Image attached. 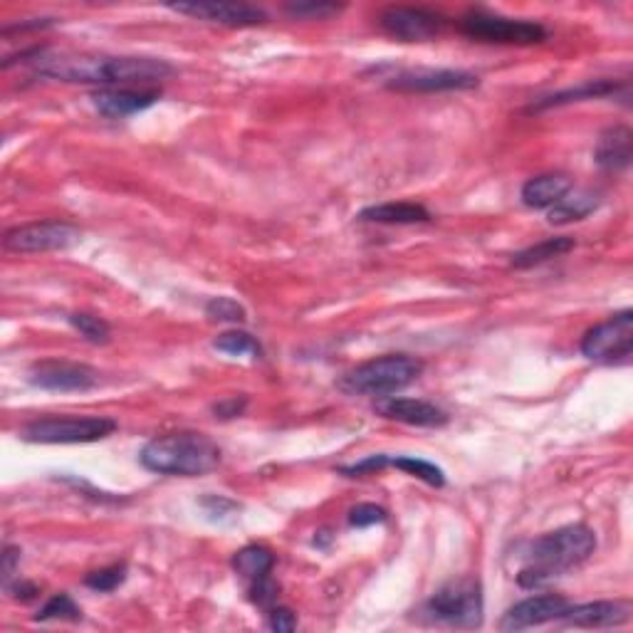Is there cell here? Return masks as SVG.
Segmentation results:
<instances>
[{"instance_id": "cell-1", "label": "cell", "mask_w": 633, "mask_h": 633, "mask_svg": "<svg viewBox=\"0 0 633 633\" xmlns=\"http://www.w3.org/2000/svg\"><path fill=\"white\" fill-rule=\"evenodd\" d=\"M37 72L63 82L100 84L104 90L167 80L173 67L159 57H106V55H37Z\"/></svg>"}, {"instance_id": "cell-2", "label": "cell", "mask_w": 633, "mask_h": 633, "mask_svg": "<svg viewBox=\"0 0 633 633\" xmlns=\"http://www.w3.org/2000/svg\"><path fill=\"white\" fill-rule=\"evenodd\" d=\"M597 550V534L587 524H567L542 534L524 552V564L518 574L520 587L534 589L562 577L587 562Z\"/></svg>"}, {"instance_id": "cell-3", "label": "cell", "mask_w": 633, "mask_h": 633, "mask_svg": "<svg viewBox=\"0 0 633 633\" xmlns=\"http://www.w3.org/2000/svg\"><path fill=\"white\" fill-rule=\"evenodd\" d=\"M139 461L151 473L199 478V475L216 471L221 463V448L203 433H167L151 438L142 448Z\"/></svg>"}, {"instance_id": "cell-4", "label": "cell", "mask_w": 633, "mask_h": 633, "mask_svg": "<svg viewBox=\"0 0 633 633\" xmlns=\"http://www.w3.org/2000/svg\"><path fill=\"white\" fill-rule=\"evenodd\" d=\"M423 374V362L408 354H386L359 364L342 376V392L352 396H378L386 398L402 388L411 386Z\"/></svg>"}, {"instance_id": "cell-5", "label": "cell", "mask_w": 633, "mask_h": 633, "mask_svg": "<svg viewBox=\"0 0 633 633\" xmlns=\"http://www.w3.org/2000/svg\"><path fill=\"white\" fill-rule=\"evenodd\" d=\"M426 617L451 629H478L483 623V587L475 579H453L426 601Z\"/></svg>"}, {"instance_id": "cell-6", "label": "cell", "mask_w": 633, "mask_h": 633, "mask_svg": "<svg viewBox=\"0 0 633 633\" xmlns=\"http://www.w3.org/2000/svg\"><path fill=\"white\" fill-rule=\"evenodd\" d=\"M116 431V423L106 416H50L37 418L23 428V441L43 445L97 443Z\"/></svg>"}, {"instance_id": "cell-7", "label": "cell", "mask_w": 633, "mask_h": 633, "mask_svg": "<svg viewBox=\"0 0 633 633\" xmlns=\"http://www.w3.org/2000/svg\"><path fill=\"white\" fill-rule=\"evenodd\" d=\"M461 31L481 43L500 45H538L550 37L540 23L520 21V18H505L493 13H467L461 21Z\"/></svg>"}, {"instance_id": "cell-8", "label": "cell", "mask_w": 633, "mask_h": 633, "mask_svg": "<svg viewBox=\"0 0 633 633\" xmlns=\"http://www.w3.org/2000/svg\"><path fill=\"white\" fill-rule=\"evenodd\" d=\"M633 352V312L623 309L607 323L589 329L581 339V354L591 362H626Z\"/></svg>"}, {"instance_id": "cell-9", "label": "cell", "mask_w": 633, "mask_h": 633, "mask_svg": "<svg viewBox=\"0 0 633 633\" xmlns=\"http://www.w3.org/2000/svg\"><path fill=\"white\" fill-rule=\"evenodd\" d=\"M82 240V233L72 223L65 221H43L27 223L5 233L3 246L11 252H50L67 250Z\"/></svg>"}, {"instance_id": "cell-10", "label": "cell", "mask_w": 633, "mask_h": 633, "mask_svg": "<svg viewBox=\"0 0 633 633\" xmlns=\"http://www.w3.org/2000/svg\"><path fill=\"white\" fill-rule=\"evenodd\" d=\"M378 25L386 35L404 43H426L443 35L448 27V18L441 13L426 11V8H406L392 5L378 15Z\"/></svg>"}, {"instance_id": "cell-11", "label": "cell", "mask_w": 633, "mask_h": 633, "mask_svg": "<svg viewBox=\"0 0 633 633\" xmlns=\"http://www.w3.org/2000/svg\"><path fill=\"white\" fill-rule=\"evenodd\" d=\"M386 87L396 92H461L478 87V75L465 70H436V67H416V70H396L386 77Z\"/></svg>"}, {"instance_id": "cell-12", "label": "cell", "mask_w": 633, "mask_h": 633, "mask_svg": "<svg viewBox=\"0 0 633 633\" xmlns=\"http://www.w3.org/2000/svg\"><path fill=\"white\" fill-rule=\"evenodd\" d=\"M171 11L181 15H191L196 21L228 25V27H248L265 23V13L256 5L246 3H216V0H193V3H171Z\"/></svg>"}, {"instance_id": "cell-13", "label": "cell", "mask_w": 633, "mask_h": 633, "mask_svg": "<svg viewBox=\"0 0 633 633\" xmlns=\"http://www.w3.org/2000/svg\"><path fill=\"white\" fill-rule=\"evenodd\" d=\"M31 384L45 392H90L97 384V372L87 364L75 362H41L31 369Z\"/></svg>"}, {"instance_id": "cell-14", "label": "cell", "mask_w": 633, "mask_h": 633, "mask_svg": "<svg viewBox=\"0 0 633 633\" xmlns=\"http://www.w3.org/2000/svg\"><path fill=\"white\" fill-rule=\"evenodd\" d=\"M384 467H398V471H404L406 475H414V478L423 481L426 485H431V488H443L445 485V473L441 471V467L428 461H421V457H416V455H386V453L369 455L362 463L342 467V473L349 475V478H359V475L378 473V471H384Z\"/></svg>"}, {"instance_id": "cell-15", "label": "cell", "mask_w": 633, "mask_h": 633, "mask_svg": "<svg viewBox=\"0 0 633 633\" xmlns=\"http://www.w3.org/2000/svg\"><path fill=\"white\" fill-rule=\"evenodd\" d=\"M569 601L559 597V594H542V597H530L520 603H515L500 621L502 631H522L532 626H542V623L559 621L562 613L567 611Z\"/></svg>"}, {"instance_id": "cell-16", "label": "cell", "mask_w": 633, "mask_h": 633, "mask_svg": "<svg viewBox=\"0 0 633 633\" xmlns=\"http://www.w3.org/2000/svg\"><path fill=\"white\" fill-rule=\"evenodd\" d=\"M631 613L629 601H589L567 607L559 621L574 629H617L631 621Z\"/></svg>"}, {"instance_id": "cell-17", "label": "cell", "mask_w": 633, "mask_h": 633, "mask_svg": "<svg viewBox=\"0 0 633 633\" xmlns=\"http://www.w3.org/2000/svg\"><path fill=\"white\" fill-rule=\"evenodd\" d=\"M376 411L392 421L418 426V428H441L448 423V414L436 404L418 402V398H396L386 396L384 402L376 404Z\"/></svg>"}, {"instance_id": "cell-18", "label": "cell", "mask_w": 633, "mask_h": 633, "mask_svg": "<svg viewBox=\"0 0 633 633\" xmlns=\"http://www.w3.org/2000/svg\"><path fill=\"white\" fill-rule=\"evenodd\" d=\"M156 90H129V87H114V90H100L92 97L94 110L106 120H124L136 112L149 110L151 104L159 102Z\"/></svg>"}, {"instance_id": "cell-19", "label": "cell", "mask_w": 633, "mask_h": 633, "mask_svg": "<svg viewBox=\"0 0 633 633\" xmlns=\"http://www.w3.org/2000/svg\"><path fill=\"white\" fill-rule=\"evenodd\" d=\"M633 156V134L629 126H611L603 132L594 149V159L601 169L607 171H623L631 167Z\"/></svg>"}, {"instance_id": "cell-20", "label": "cell", "mask_w": 633, "mask_h": 633, "mask_svg": "<svg viewBox=\"0 0 633 633\" xmlns=\"http://www.w3.org/2000/svg\"><path fill=\"white\" fill-rule=\"evenodd\" d=\"M574 189L567 173H542L522 186V203L528 208H552Z\"/></svg>"}, {"instance_id": "cell-21", "label": "cell", "mask_w": 633, "mask_h": 633, "mask_svg": "<svg viewBox=\"0 0 633 633\" xmlns=\"http://www.w3.org/2000/svg\"><path fill=\"white\" fill-rule=\"evenodd\" d=\"M359 221L366 223H386V226H414V223H428L431 213L418 203H382V206L364 208L359 213Z\"/></svg>"}, {"instance_id": "cell-22", "label": "cell", "mask_w": 633, "mask_h": 633, "mask_svg": "<svg viewBox=\"0 0 633 633\" xmlns=\"http://www.w3.org/2000/svg\"><path fill=\"white\" fill-rule=\"evenodd\" d=\"M599 208V196L591 191H569L567 196H564L557 206L550 208V223L552 226H567V223L574 221H584Z\"/></svg>"}, {"instance_id": "cell-23", "label": "cell", "mask_w": 633, "mask_h": 633, "mask_svg": "<svg viewBox=\"0 0 633 633\" xmlns=\"http://www.w3.org/2000/svg\"><path fill=\"white\" fill-rule=\"evenodd\" d=\"M272 567H275V554L268 547H260V544H248V547H242L240 552H236V557H233V569L250 584L270 577Z\"/></svg>"}, {"instance_id": "cell-24", "label": "cell", "mask_w": 633, "mask_h": 633, "mask_svg": "<svg viewBox=\"0 0 633 633\" xmlns=\"http://www.w3.org/2000/svg\"><path fill=\"white\" fill-rule=\"evenodd\" d=\"M619 84L611 80H594V82H584L574 90H564L552 97H544L538 104H532V110H550V106H559V104H569V102H581V100H601V97L617 94Z\"/></svg>"}, {"instance_id": "cell-25", "label": "cell", "mask_w": 633, "mask_h": 633, "mask_svg": "<svg viewBox=\"0 0 633 633\" xmlns=\"http://www.w3.org/2000/svg\"><path fill=\"white\" fill-rule=\"evenodd\" d=\"M574 248L572 238H547L538 242V246L520 250L518 256H512V268L528 270L534 265H542V262H550L554 258H562L564 252H569Z\"/></svg>"}, {"instance_id": "cell-26", "label": "cell", "mask_w": 633, "mask_h": 633, "mask_svg": "<svg viewBox=\"0 0 633 633\" xmlns=\"http://www.w3.org/2000/svg\"><path fill=\"white\" fill-rule=\"evenodd\" d=\"M213 347H216L218 352L230 354V357H260L262 354V347L258 344V339L248 332H240V329L223 332Z\"/></svg>"}, {"instance_id": "cell-27", "label": "cell", "mask_w": 633, "mask_h": 633, "mask_svg": "<svg viewBox=\"0 0 633 633\" xmlns=\"http://www.w3.org/2000/svg\"><path fill=\"white\" fill-rule=\"evenodd\" d=\"M67 319H70V325L87 339V342L106 344L112 339V329L102 317L87 315V312H75V315H70Z\"/></svg>"}, {"instance_id": "cell-28", "label": "cell", "mask_w": 633, "mask_h": 633, "mask_svg": "<svg viewBox=\"0 0 633 633\" xmlns=\"http://www.w3.org/2000/svg\"><path fill=\"white\" fill-rule=\"evenodd\" d=\"M37 621H80L82 611L72 601L70 594H55V597L37 611Z\"/></svg>"}, {"instance_id": "cell-29", "label": "cell", "mask_w": 633, "mask_h": 633, "mask_svg": "<svg viewBox=\"0 0 633 633\" xmlns=\"http://www.w3.org/2000/svg\"><path fill=\"white\" fill-rule=\"evenodd\" d=\"M206 315L211 319H216V323H233V325H242L248 319L246 307L233 297H213L206 305Z\"/></svg>"}, {"instance_id": "cell-30", "label": "cell", "mask_w": 633, "mask_h": 633, "mask_svg": "<svg viewBox=\"0 0 633 633\" xmlns=\"http://www.w3.org/2000/svg\"><path fill=\"white\" fill-rule=\"evenodd\" d=\"M342 11V5L337 3H325V0H305V3H290L285 5V13L292 18H305V21H327V18L337 15Z\"/></svg>"}, {"instance_id": "cell-31", "label": "cell", "mask_w": 633, "mask_h": 633, "mask_svg": "<svg viewBox=\"0 0 633 633\" xmlns=\"http://www.w3.org/2000/svg\"><path fill=\"white\" fill-rule=\"evenodd\" d=\"M124 579H126V567H124V564H114V567H106V569L87 574L84 584L90 589H94V591H114Z\"/></svg>"}, {"instance_id": "cell-32", "label": "cell", "mask_w": 633, "mask_h": 633, "mask_svg": "<svg viewBox=\"0 0 633 633\" xmlns=\"http://www.w3.org/2000/svg\"><path fill=\"white\" fill-rule=\"evenodd\" d=\"M382 522H386V510L372 502L357 505V508L349 512V524H352V528H372V524Z\"/></svg>"}, {"instance_id": "cell-33", "label": "cell", "mask_w": 633, "mask_h": 633, "mask_svg": "<svg viewBox=\"0 0 633 633\" xmlns=\"http://www.w3.org/2000/svg\"><path fill=\"white\" fill-rule=\"evenodd\" d=\"M270 629L272 631H278V633H290V631H295L297 629V617H295V611H290L285 607H275L270 611Z\"/></svg>"}, {"instance_id": "cell-34", "label": "cell", "mask_w": 633, "mask_h": 633, "mask_svg": "<svg viewBox=\"0 0 633 633\" xmlns=\"http://www.w3.org/2000/svg\"><path fill=\"white\" fill-rule=\"evenodd\" d=\"M242 408H246V398H226V402H221L213 411H216V418H236L242 414Z\"/></svg>"}, {"instance_id": "cell-35", "label": "cell", "mask_w": 633, "mask_h": 633, "mask_svg": "<svg viewBox=\"0 0 633 633\" xmlns=\"http://www.w3.org/2000/svg\"><path fill=\"white\" fill-rule=\"evenodd\" d=\"M21 562V550L18 547H5L3 550V579L5 584H11V577L15 574V564Z\"/></svg>"}, {"instance_id": "cell-36", "label": "cell", "mask_w": 633, "mask_h": 633, "mask_svg": "<svg viewBox=\"0 0 633 633\" xmlns=\"http://www.w3.org/2000/svg\"><path fill=\"white\" fill-rule=\"evenodd\" d=\"M5 589L11 591L15 599H33L35 594H37V589H35V587H31V584H15V587H11V584H8Z\"/></svg>"}]
</instances>
